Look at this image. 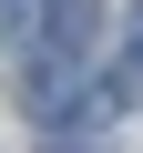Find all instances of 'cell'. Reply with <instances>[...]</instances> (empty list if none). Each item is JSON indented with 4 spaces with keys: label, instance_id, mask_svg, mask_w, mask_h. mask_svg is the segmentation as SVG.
Masks as SVG:
<instances>
[{
    "label": "cell",
    "instance_id": "obj_3",
    "mask_svg": "<svg viewBox=\"0 0 143 153\" xmlns=\"http://www.w3.org/2000/svg\"><path fill=\"white\" fill-rule=\"evenodd\" d=\"M31 21H41V0H0V41H21Z\"/></svg>",
    "mask_w": 143,
    "mask_h": 153
},
{
    "label": "cell",
    "instance_id": "obj_2",
    "mask_svg": "<svg viewBox=\"0 0 143 153\" xmlns=\"http://www.w3.org/2000/svg\"><path fill=\"white\" fill-rule=\"evenodd\" d=\"M92 31H102L92 0H51L41 10V51H92Z\"/></svg>",
    "mask_w": 143,
    "mask_h": 153
},
{
    "label": "cell",
    "instance_id": "obj_1",
    "mask_svg": "<svg viewBox=\"0 0 143 153\" xmlns=\"http://www.w3.org/2000/svg\"><path fill=\"white\" fill-rule=\"evenodd\" d=\"M21 102H31L41 123H72V112H92V82L72 71V51H41V61L21 71Z\"/></svg>",
    "mask_w": 143,
    "mask_h": 153
},
{
    "label": "cell",
    "instance_id": "obj_4",
    "mask_svg": "<svg viewBox=\"0 0 143 153\" xmlns=\"http://www.w3.org/2000/svg\"><path fill=\"white\" fill-rule=\"evenodd\" d=\"M123 71H143V10H133V61H123Z\"/></svg>",
    "mask_w": 143,
    "mask_h": 153
}]
</instances>
